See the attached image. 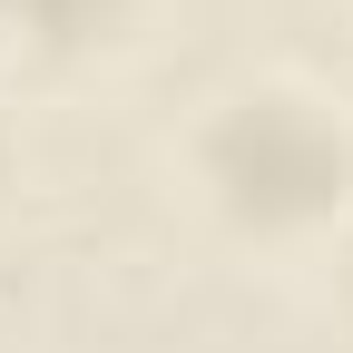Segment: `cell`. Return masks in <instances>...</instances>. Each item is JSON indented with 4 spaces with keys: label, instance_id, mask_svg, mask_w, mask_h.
Listing matches in <instances>:
<instances>
[{
    "label": "cell",
    "instance_id": "1",
    "mask_svg": "<svg viewBox=\"0 0 353 353\" xmlns=\"http://www.w3.org/2000/svg\"><path fill=\"white\" fill-rule=\"evenodd\" d=\"M176 187L216 245L314 265L353 216V108L294 69H245L176 128Z\"/></svg>",
    "mask_w": 353,
    "mask_h": 353
},
{
    "label": "cell",
    "instance_id": "2",
    "mask_svg": "<svg viewBox=\"0 0 353 353\" xmlns=\"http://www.w3.org/2000/svg\"><path fill=\"white\" fill-rule=\"evenodd\" d=\"M157 0H0V69L20 79H88L148 39Z\"/></svg>",
    "mask_w": 353,
    "mask_h": 353
},
{
    "label": "cell",
    "instance_id": "3",
    "mask_svg": "<svg viewBox=\"0 0 353 353\" xmlns=\"http://www.w3.org/2000/svg\"><path fill=\"white\" fill-rule=\"evenodd\" d=\"M314 265H324V304H334V324L353 334V216H343V236H334Z\"/></svg>",
    "mask_w": 353,
    "mask_h": 353
},
{
    "label": "cell",
    "instance_id": "4",
    "mask_svg": "<svg viewBox=\"0 0 353 353\" xmlns=\"http://www.w3.org/2000/svg\"><path fill=\"white\" fill-rule=\"evenodd\" d=\"M20 187V138H10V118H0V196Z\"/></svg>",
    "mask_w": 353,
    "mask_h": 353
},
{
    "label": "cell",
    "instance_id": "5",
    "mask_svg": "<svg viewBox=\"0 0 353 353\" xmlns=\"http://www.w3.org/2000/svg\"><path fill=\"white\" fill-rule=\"evenodd\" d=\"M343 10H353V0H343Z\"/></svg>",
    "mask_w": 353,
    "mask_h": 353
}]
</instances>
